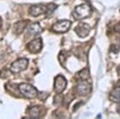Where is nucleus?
I'll use <instances>...</instances> for the list:
<instances>
[{
  "mask_svg": "<svg viewBox=\"0 0 120 119\" xmlns=\"http://www.w3.org/2000/svg\"><path fill=\"white\" fill-rule=\"evenodd\" d=\"M76 92L79 96H86L91 91V86L85 80H80L76 85Z\"/></svg>",
  "mask_w": 120,
  "mask_h": 119,
  "instance_id": "obj_6",
  "label": "nucleus"
},
{
  "mask_svg": "<svg viewBox=\"0 0 120 119\" xmlns=\"http://www.w3.org/2000/svg\"><path fill=\"white\" fill-rule=\"evenodd\" d=\"M118 73H119V75L120 76V64H119V68H118Z\"/></svg>",
  "mask_w": 120,
  "mask_h": 119,
  "instance_id": "obj_19",
  "label": "nucleus"
},
{
  "mask_svg": "<svg viewBox=\"0 0 120 119\" xmlns=\"http://www.w3.org/2000/svg\"><path fill=\"white\" fill-rule=\"evenodd\" d=\"M19 90L25 97L28 99H34L38 97V92L35 87L27 83H22L19 85Z\"/></svg>",
  "mask_w": 120,
  "mask_h": 119,
  "instance_id": "obj_2",
  "label": "nucleus"
},
{
  "mask_svg": "<svg viewBox=\"0 0 120 119\" xmlns=\"http://www.w3.org/2000/svg\"><path fill=\"white\" fill-rule=\"evenodd\" d=\"M27 49L29 52L33 54L38 53L42 50V40L41 38H36L34 40H31L27 44Z\"/></svg>",
  "mask_w": 120,
  "mask_h": 119,
  "instance_id": "obj_8",
  "label": "nucleus"
},
{
  "mask_svg": "<svg viewBox=\"0 0 120 119\" xmlns=\"http://www.w3.org/2000/svg\"><path fill=\"white\" fill-rule=\"evenodd\" d=\"M29 64V60L26 58H20L15 60L11 64L10 71L14 74H18L26 69Z\"/></svg>",
  "mask_w": 120,
  "mask_h": 119,
  "instance_id": "obj_3",
  "label": "nucleus"
},
{
  "mask_svg": "<svg viewBox=\"0 0 120 119\" xmlns=\"http://www.w3.org/2000/svg\"><path fill=\"white\" fill-rule=\"evenodd\" d=\"M115 30L116 32H118V33H119V34H120V23H117V24L115 25Z\"/></svg>",
  "mask_w": 120,
  "mask_h": 119,
  "instance_id": "obj_18",
  "label": "nucleus"
},
{
  "mask_svg": "<svg viewBox=\"0 0 120 119\" xmlns=\"http://www.w3.org/2000/svg\"><path fill=\"white\" fill-rule=\"evenodd\" d=\"M67 85L66 78L62 75H58L54 81V90L56 93H62L65 90Z\"/></svg>",
  "mask_w": 120,
  "mask_h": 119,
  "instance_id": "obj_5",
  "label": "nucleus"
},
{
  "mask_svg": "<svg viewBox=\"0 0 120 119\" xmlns=\"http://www.w3.org/2000/svg\"><path fill=\"white\" fill-rule=\"evenodd\" d=\"M79 76L81 80H85L86 81L87 79L90 78V73H89V70L87 69H83L79 73Z\"/></svg>",
  "mask_w": 120,
  "mask_h": 119,
  "instance_id": "obj_14",
  "label": "nucleus"
},
{
  "mask_svg": "<svg viewBox=\"0 0 120 119\" xmlns=\"http://www.w3.org/2000/svg\"><path fill=\"white\" fill-rule=\"evenodd\" d=\"M2 22H3V21H2V19L0 18V28H1V27H2Z\"/></svg>",
  "mask_w": 120,
  "mask_h": 119,
  "instance_id": "obj_20",
  "label": "nucleus"
},
{
  "mask_svg": "<svg viewBox=\"0 0 120 119\" xmlns=\"http://www.w3.org/2000/svg\"><path fill=\"white\" fill-rule=\"evenodd\" d=\"M42 32V28L38 23H33L27 27V34L30 36H37Z\"/></svg>",
  "mask_w": 120,
  "mask_h": 119,
  "instance_id": "obj_10",
  "label": "nucleus"
},
{
  "mask_svg": "<svg viewBox=\"0 0 120 119\" xmlns=\"http://www.w3.org/2000/svg\"><path fill=\"white\" fill-rule=\"evenodd\" d=\"M92 13V9L88 3H83L75 7L73 12V17L76 20H82L88 18Z\"/></svg>",
  "mask_w": 120,
  "mask_h": 119,
  "instance_id": "obj_1",
  "label": "nucleus"
},
{
  "mask_svg": "<svg viewBox=\"0 0 120 119\" xmlns=\"http://www.w3.org/2000/svg\"><path fill=\"white\" fill-rule=\"evenodd\" d=\"M118 86H119V87H120V80L119 81V82H118Z\"/></svg>",
  "mask_w": 120,
  "mask_h": 119,
  "instance_id": "obj_21",
  "label": "nucleus"
},
{
  "mask_svg": "<svg viewBox=\"0 0 120 119\" xmlns=\"http://www.w3.org/2000/svg\"><path fill=\"white\" fill-rule=\"evenodd\" d=\"M40 114H41V110H40L39 106L34 105V106H31L28 109V114L31 118H39Z\"/></svg>",
  "mask_w": 120,
  "mask_h": 119,
  "instance_id": "obj_13",
  "label": "nucleus"
},
{
  "mask_svg": "<svg viewBox=\"0 0 120 119\" xmlns=\"http://www.w3.org/2000/svg\"><path fill=\"white\" fill-rule=\"evenodd\" d=\"M111 50L112 52L114 53H118L119 52V46L117 45V44H112L111 47Z\"/></svg>",
  "mask_w": 120,
  "mask_h": 119,
  "instance_id": "obj_17",
  "label": "nucleus"
},
{
  "mask_svg": "<svg viewBox=\"0 0 120 119\" xmlns=\"http://www.w3.org/2000/svg\"><path fill=\"white\" fill-rule=\"evenodd\" d=\"M75 32L79 37L84 38V37H86L90 34V27L86 23H80L75 28Z\"/></svg>",
  "mask_w": 120,
  "mask_h": 119,
  "instance_id": "obj_9",
  "label": "nucleus"
},
{
  "mask_svg": "<svg viewBox=\"0 0 120 119\" xmlns=\"http://www.w3.org/2000/svg\"><path fill=\"white\" fill-rule=\"evenodd\" d=\"M27 23L28 21H19V22L15 23L14 25V28H13V32H14L15 34L16 35H19L21 34L23 30L27 27Z\"/></svg>",
  "mask_w": 120,
  "mask_h": 119,
  "instance_id": "obj_11",
  "label": "nucleus"
},
{
  "mask_svg": "<svg viewBox=\"0 0 120 119\" xmlns=\"http://www.w3.org/2000/svg\"><path fill=\"white\" fill-rule=\"evenodd\" d=\"M109 99L115 103H120V87L118 86L113 89L110 93Z\"/></svg>",
  "mask_w": 120,
  "mask_h": 119,
  "instance_id": "obj_12",
  "label": "nucleus"
},
{
  "mask_svg": "<svg viewBox=\"0 0 120 119\" xmlns=\"http://www.w3.org/2000/svg\"><path fill=\"white\" fill-rule=\"evenodd\" d=\"M46 6L44 4H34L32 5L29 8V15L33 17H37L41 15L46 14Z\"/></svg>",
  "mask_w": 120,
  "mask_h": 119,
  "instance_id": "obj_7",
  "label": "nucleus"
},
{
  "mask_svg": "<svg viewBox=\"0 0 120 119\" xmlns=\"http://www.w3.org/2000/svg\"><path fill=\"white\" fill-rule=\"evenodd\" d=\"M46 15H51L54 11H55V9L57 8V5L55 4V3H49L48 5H46Z\"/></svg>",
  "mask_w": 120,
  "mask_h": 119,
  "instance_id": "obj_15",
  "label": "nucleus"
},
{
  "mask_svg": "<svg viewBox=\"0 0 120 119\" xmlns=\"http://www.w3.org/2000/svg\"><path fill=\"white\" fill-rule=\"evenodd\" d=\"M71 26V22L67 19L59 20L52 26V30L56 33H65L69 31Z\"/></svg>",
  "mask_w": 120,
  "mask_h": 119,
  "instance_id": "obj_4",
  "label": "nucleus"
},
{
  "mask_svg": "<svg viewBox=\"0 0 120 119\" xmlns=\"http://www.w3.org/2000/svg\"><path fill=\"white\" fill-rule=\"evenodd\" d=\"M64 53H65V51H62V52L59 53V56L60 63L63 64V66H64V64H63V62H64L65 60H66V59H67V55L64 54Z\"/></svg>",
  "mask_w": 120,
  "mask_h": 119,
  "instance_id": "obj_16",
  "label": "nucleus"
}]
</instances>
